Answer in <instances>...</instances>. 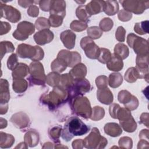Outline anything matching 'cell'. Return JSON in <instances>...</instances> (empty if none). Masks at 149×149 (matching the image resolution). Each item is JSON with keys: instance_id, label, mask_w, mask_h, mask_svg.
Listing matches in <instances>:
<instances>
[{"instance_id": "obj_23", "label": "cell", "mask_w": 149, "mask_h": 149, "mask_svg": "<svg viewBox=\"0 0 149 149\" xmlns=\"http://www.w3.org/2000/svg\"><path fill=\"white\" fill-rule=\"evenodd\" d=\"M104 131L106 134L112 137L119 136L122 133L121 127L116 123H108L105 124Z\"/></svg>"}, {"instance_id": "obj_33", "label": "cell", "mask_w": 149, "mask_h": 149, "mask_svg": "<svg viewBox=\"0 0 149 149\" xmlns=\"http://www.w3.org/2000/svg\"><path fill=\"white\" fill-rule=\"evenodd\" d=\"M138 78H139V76L136 68L132 67L129 68L125 73V79L129 83H133Z\"/></svg>"}, {"instance_id": "obj_10", "label": "cell", "mask_w": 149, "mask_h": 149, "mask_svg": "<svg viewBox=\"0 0 149 149\" xmlns=\"http://www.w3.org/2000/svg\"><path fill=\"white\" fill-rule=\"evenodd\" d=\"M34 26L31 23L24 21L17 24V29L12 35L16 40L23 41L26 40L30 35L34 32Z\"/></svg>"}, {"instance_id": "obj_31", "label": "cell", "mask_w": 149, "mask_h": 149, "mask_svg": "<svg viewBox=\"0 0 149 149\" xmlns=\"http://www.w3.org/2000/svg\"><path fill=\"white\" fill-rule=\"evenodd\" d=\"M119 122L123 130L127 132H133L137 127V124L132 116L127 120L119 121Z\"/></svg>"}, {"instance_id": "obj_52", "label": "cell", "mask_w": 149, "mask_h": 149, "mask_svg": "<svg viewBox=\"0 0 149 149\" xmlns=\"http://www.w3.org/2000/svg\"><path fill=\"white\" fill-rule=\"evenodd\" d=\"M125 29L122 26L118 27L115 33L116 40L120 42H123L125 40Z\"/></svg>"}, {"instance_id": "obj_27", "label": "cell", "mask_w": 149, "mask_h": 149, "mask_svg": "<svg viewBox=\"0 0 149 149\" xmlns=\"http://www.w3.org/2000/svg\"><path fill=\"white\" fill-rule=\"evenodd\" d=\"M119 10L118 3L116 1H105L103 11L108 15H114Z\"/></svg>"}, {"instance_id": "obj_57", "label": "cell", "mask_w": 149, "mask_h": 149, "mask_svg": "<svg viewBox=\"0 0 149 149\" xmlns=\"http://www.w3.org/2000/svg\"><path fill=\"white\" fill-rule=\"evenodd\" d=\"M83 146V140L82 139H76L72 143L73 148H82Z\"/></svg>"}, {"instance_id": "obj_40", "label": "cell", "mask_w": 149, "mask_h": 149, "mask_svg": "<svg viewBox=\"0 0 149 149\" xmlns=\"http://www.w3.org/2000/svg\"><path fill=\"white\" fill-rule=\"evenodd\" d=\"M87 34L91 39H97L102 36V31L97 26L90 27L87 29Z\"/></svg>"}, {"instance_id": "obj_29", "label": "cell", "mask_w": 149, "mask_h": 149, "mask_svg": "<svg viewBox=\"0 0 149 149\" xmlns=\"http://www.w3.org/2000/svg\"><path fill=\"white\" fill-rule=\"evenodd\" d=\"M27 88V82L23 79H13V90L17 93L24 92Z\"/></svg>"}, {"instance_id": "obj_43", "label": "cell", "mask_w": 149, "mask_h": 149, "mask_svg": "<svg viewBox=\"0 0 149 149\" xmlns=\"http://www.w3.org/2000/svg\"><path fill=\"white\" fill-rule=\"evenodd\" d=\"M113 25V21L110 18L105 17L101 20L100 23V29L102 31H108L112 28Z\"/></svg>"}, {"instance_id": "obj_54", "label": "cell", "mask_w": 149, "mask_h": 149, "mask_svg": "<svg viewBox=\"0 0 149 149\" xmlns=\"http://www.w3.org/2000/svg\"><path fill=\"white\" fill-rule=\"evenodd\" d=\"M27 13L30 16L37 17L39 13L38 8L36 5H31L27 10Z\"/></svg>"}, {"instance_id": "obj_18", "label": "cell", "mask_w": 149, "mask_h": 149, "mask_svg": "<svg viewBox=\"0 0 149 149\" xmlns=\"http://www.w3.org/2000/svg\"><path fill=\"white\" fill-rule=\"evenodd\" d=\"M60 39L63 45L68 49H72L75 45L76 34L69 30L63 31L60 35Z\"/></svg>"}, {"instance_id": "obj_19", "label": "cell", "mask_w": 149, "mask_h": 149, "mask_svg": "<svg viewBox=\"0 0 149 149\" xmlns=\"http://www.w3.org/2000/svg\"><path fill=\"white\" fill-rule=\"evenodd\" d=\"M0 102L1 104H8L10 99L8 81L6 79H1L0 81Z\"/></svg>"}, {"instance_id": "obj_15", "label": "cell", "mask_w": 149, "mask_h": 149, "mask_svg": "<svg viewBox=\"0 0 149 149\" xmlns=\"http://www.w3.org/2000/svg\"><path fill=\"white\" fill-rule=\"evenodd\" d=\"M10 122L16 127L21 129L28 126L29 118L26 113L20 112L13 115L10 118Z\"/></svg>"}, {"instance_id": "obj_51", "label": "cell", "mask_w": 149, "mask_h": 149, "mask_svg": "<svg viewBox=\"0 0 149 149\" xmlns=\"http://www.w3.org/2000/svg\"><path fill=\"white\" fill-rule=\"evenodd\" d=\"M124 105L125 108L129 109V111H133L137 108L139 105V101L135 96L133 95L132 100L128 103L125 104Z\"/></svg>"}, {"instance_id": "obj_24", "label": "cell", "mask_w": 149, "mask_h": 149, "mask_svg": "<svg viewBox=\"0 0 149 149\" xmlns=\"http://www.w3.org/2000/svg\"><path fill=\"white\" fill-rule=\"evenodd\" d=\"M39 141L38 133L34 130H30L25 134L24 142L30 147L36 146Z\"/></svg>"}, {"instance_id": "obj_13", "label": "cell", "mask_w": 149, "mask_h": 149, "mask_svg": "<svg viewBox=\"0 0 149 149\" xmlns=\"http://www.w3.org/2000/svg\"><path fill=\"white\" fill-rule=\"evenodd\" d=\"M58 58L63 61L69 67H73L80 63V55L77 52H70L68 50H61L58 54Z\"/></svg>"}, {"instance_id": "obj_25", "label": "cell", "mask_w": 149, "mask_h": 149, "mask_svg": "<svg viewBox=\"0 0 149 149\" xmlns=\"http://www.w3.org/2000/svg\"><path fill=\"white\" fill-rule=\"evenodd\" d=\"M69 74L74 79L84 78L87 74V68L84 64L79 63L69 72Z\"/></svg>"}, {"instance_id": "obj_53", "label": "cell", "mask_w": 149, "mask_h": 149, "mask_svg": "<svg viewBox=\"0 0 149 149\" xmlns=\"http://www.w3.org/2000/svg\"><path fill=\"white\" fill-rule=\"evenodd\" d=\"M120 107L119 106V105L117 104H113L111 105H110L109 111V114L112 118L114 119H116L117 111Z\"/></svg>"}, {"instance_id": "obj_58", "label": "cell", "mask_w": 149, "mask_h": 149, "mask_svg": "<svg viewBox=\"0 0 149 149\" xmlns=\"http://www.w3.org/2000/svg\"><path fill=\"white\" fill-rule=\"evenodd\" d=\"M34 1H19L18 3L22 7L27 8L29 6H31L33 3Z\"/></svg>"}, {"instance_id": "obj_59", "label": "cell", "mask_w": 149, "mask_h": 149, "mask_svg": "<svg viewBox=\"0 0 149 149\" xmlns=\"http://www.w3.org/2000/svg\"><path fill=\"white\" fill-rule=\"evenodd\" d=\"M148 113L146 115V116L145 117L146 118H144V113H142L141 116H140V123H143V124H145L146 126L147 127H148Z\"/></svg>"}, {"instance_id": "obj_44", "label": "cell", "mask_w": 149, "mask_h": 149, "mask_svg": "<svg viewBox=\"0 0 149 149\" xmlns=\"http://www.w3.org/2000/svg\"><path fill=\"white\" fill-rule=\"evenodd\" d=\"M70 27L72 30L75 31H81L83 30H84L87 27V24L84 22L73 20L71 23Z\"/></svg>"}, {"instance_id": "obj_17", "label": "cell", "mask_w": 149, "mask_h": 149, "mask_svg": "<svg viewBox=\"0 0 149 149\" xmlns=\"http://www.w3.org/2000/svg\"><path fill=\"white\" fill-rule=\"evenodd\" d=\"M66 3L64 1H51L50 15H55L65 17L66 15Z\"/></svg>"}, {"instance_id": "obj_61", "label": "cell", "mask_w": 149, "mask_h": 149, "mask_svg": "<svg viewBox=\"0 0 149 149\" xmlns=\"http://www.w3.org/2000/svg\"><path fill=\"white\" fill-rule=\"evenodd\" d=\"M7 126V121L6 119H4L2 118H1V129L6 127Z\"/></svg>"}, {"instance_id": "obj_50", "label": "cell", "mask_w": 149, "mask_h": 149, "mask_svg": "<svg viewBox=\"0 0 149 149\" xmlns=\"http://www.w3.org/2000/svg\"><path fill=\"white\" fill-rule=\"evenodd\" d=\"M118 17L119 19L122 22H127L131 19L132 17V14L128 12L125 10V9H122L119 11Z\"/></svg>"}, {"instance_id": "obj_39", "label": "cell", "mask_w": 149, "mask_h": 149, "mask_svg": "<svg viewBox=\"0 0 149 149\" xmlns=\"http://www.w3.org/2000/svg\"><path fill=\"white\" fill-rule=\"evenodd\" d=\"M76 14L77 17L83 22L87 21L88 18L91 16L87 12L86 6L84 5H81L77 8Z\"/></svg>"}, {"instance_id": "obj_14", "label": "cell", "mask_w": 149, "mask_h": 149, "mask_svg": "<svg viewBox=\"0 0 149 149\" xmlns=\"http://www.w3.org/2000/svg\"><path fill=\"white\" fill-rule=\"evenodd\" d=\"M54 34L49 29L39 31L34 35V39L38 45H44L50 42L54 38Z\"/></svg>"}, {"instance_id": "obj_8", "label": "cell", "mask_w": 149, "mask_h": 149, "mask_svg": "<svg viewBox=\"0 0 149 149\" xmlns=\"http://www.w3.org/2000/svg\"><path fill=\"white\" fill-rule=\"evenodd\" d=\"M30 79L33 83L37 85H41L45 83L46 76L44 73L42 65L38 61H33L29 66Z\"/></svg>"}, {"instance_id": "obj_5", "label": "cell", "mask_w": 149, "mask_h": 149, "mask_svg": "<svg viewBox=\"0 0 149 149\" xmlns=\"http://www.w3.org/2000/svg\"><path fill=\"white\" fill-rule=\"evenodd\" d=\"M90 89V83L84 77L73 79L72 85L67 90L68 99L71 100L76 97L81 96L83 94L89 91Z\"/></svg>"}, {"instance_id": "obj_60", "label": "cell", "mask_w": 149, "mask_h": 149, "mask_svg": "<svg viewBox=\"0 0 149 149\" xmlns=\"http://www.w3.org/2000/svg\"><path fill=\"white\" fill-rule=\"evenodd\" d=\"M8 109V104H1L0 107V113L1 115L5 114L6 113Z\"/></svg>"}, {"instance_id": "obj_35", "label": "cell", "mask_w": 149, "mask_h": 149, "mask_svg": "<svg viewBox=\"0 0 149 149\" xmlns=\"http://www.w3.org/2000/svg\"><path fill=\"white\" fill-rule=\"evenodd\" d=\"M1 49V59H2L3 55L8 52H13L15 50V47L13 44L10 41H1L0 44Z\"/></svg>"}, {"instance_id": "obj_48", "label": "cell", "mask_w": 149, "mask_h": 149, "mask_svg": "<svg viewBox=\"0 0 149 149\" xmlns=\"http://www.w3.org/2000/svg\"><path fill=\"white\" fill-rule=\"evenodd\" d=\"M17 56L16 54H12L9 58L7 61V66L10 70H13L17 65Z\"/></svg>"}, {"instance_id": "obj_37", "label": "cell", "mask_w": 149, "mask_h": 149, "mask_svg": "<svg viewBox=\"0 0 149 149\" xmlns=\"http://www.w3.org/2000/svg\"><path fill=\"white\" fill-rule=\"evenodd\" d=\"M105 115V111L104 108L100 107H94L92 109L90 119L93 120H99L104 118Z\"/></svg>"}, {"instance_id": "obj_46", "label": "cell", "mask_w": 149, "mask_h": 149, "mask_svg": "<svg viewBox=\"0 0 149 149\" xmlns=\"http://www.w3.org/2000/svg\"><path fill=\"white\" fill-rule=\"evenodd\" d=\"M119 145L122 148H132L133 141L131 138L129 137H121L119 140Z\"/></svg>"}, {"instance_id": "obj_41", "label": "cell", "mask_w": 149, "mask_h": 149, "mask_svg": "<svg viewBox=\"0 0 149 149\" xmlns=\"http://www.w3.org/2000/svg\"><path fill=\"white\" fill-rule=\"evenodd\" d=\"M133 95L127 90L120 91L118 95V99L119 101L124 105L128 103L132 98Z\"/></svg>"}, {"instance_id": "obj_32", "label": "cell", "mask_w": 149, "mask_h": 149, "mask_svg": "<svg viewBox=\"0 0 149 149\" xmlns=\"http://www.w3.org/2000/svg\"><path fill=\"white\" fill-rule=\"evenodd\" d=\"M67 64L62 59L56 58L51 63V68L52 70L56 73H61L67 67Z\"/></svg>"}, {"instance_id": "obj_28", "label": "cell", "mask_w": 149, "mask_h": 149, "mask_svg": "<svg viewBox=\"0 0 149 149\" xmlns=\"http://www.w3.org/2000/svg\"><path fill=\"white\" fill-rule=\"evenodd\" d=\"M114 54L122 60L126 58L129 54L128 47L124 44L118 43L114 48Z\"/></svg>"}, {"instance_id": "obj_12", "label": "cell", "mask_w": 149, "mask_h": 149, "mask_svg": "<svg viewBox=\"0 0 149 149\" xmlns=\"http://www.w3.org/2000/svg\"><path fill=\"white\" fill-rule=\"evenodd\" d=\"M2 17L10 22L16 23L21 19V15L16 8L1 2V17Z\"/></svg>"}, {"instance_id": "obj_7", "label": "cell", "mask_w": 149, "mask_h": 149, "mask_svg": "<svg viewBox=\"0 0 149 149\" xmlns=\"http://www.w3.org/2000/svg\"><path fill=\"white\" fill-rule=\"evenodd\" d=\"M127 42L138 55L148 54V42L147 40L133 33H130L127 36Z\"/></svg>"}, {"instance_id": "obj_22", "label": "cell", "mask_w": 149, "mask_h": 149, "mask_svg": "<svg viewBox=\"0 0 149 149\" xmlns=\"http://www.w3.org/2000/svg\"><path fill=\"white\" fill-rule=\"evenodd\" d=\"M29 73V67L23 63H19L12 72V77L13 79H23Z\"/></svg>"}, {"instance_id": "obj_56", "label": "cell", "mask_w": 149, "mask_h": 149, "mask_svg": "<svg viewBox=\"0 0 149 149\" xmlns=\"http://www.w3.org/2000/svg\"><path fill=\"white\" fill-rule=\"evenodd\" d=\"M51 1H40V6L44 11H49L50 10Z\"/></svg>"}, {"instance_id": "obj_6", "label": "cell", "mask_w": 149, "mask_h": 149, "mask_svg": "<svg viewBox=\"0 0 149 149\" xmlns=\"http://www.w3.org/2000/svg\"><path fill=\"white\" fill-rule=\"evenodd\" d=\"M107 143V139L101 136L96 127H94L89 135L83 140V145L87 148H104Z\"/></svg>"}, {"instance_id": "obj_47", "label": "cell", "mask_w": 149, "mask_h": 149, "mask_svg": "<svg viewBox=\"0 0 149 149\" xmlns=\"http://www.w3.org/2000/svg\"><path fill=\"white\" fill-rule=\"evenodd\" d=\"M61 127L54 126L48 131V134L51 139L53 140L56 141L59 139L61 133Z\"/></svg>"}, {"instance_id": "obj_49", "label": "cell", "mask_w": 149, "mask_h": 149, "mask_svg": "<svg viewBox=\"0 0 149 149\" xmlns=\"http://www.w3.org/2000/svg\"><path fill=\"white\" fill-rule=\"evenodd\" d=\"M95 83L98 88L107 87L108 83V78L105 76H100L97 77L95 80Z\"/></svg>"}, {"instance_id": "obj_45", "label": "cell", "mask_w": 149, "mask_h": 149, "mask_svg": "<svg viewBox=\"0 0 149 149\" xmlns=\"http://www.w3.org/2000/svg\"><path fill=\"white\" fill-rule=\"evenodd\" d=\"M63 17L58 15H50L48 19V22L50 24V26L52 27H59L62 23Z\"/></svg>"}, {"instance_id": "obj_4", "label": "cell", "mask_w": 149, "mask_h": 149, "mask_svg": "<svg viewBox=\"0 0 149 149\" xmlns=\"http://www.w3.org/2000/svg\"><path fill=\"white\" fill-rule=\"evenodd\" d=\"M17 54L22 58H30L33 61L41 60L44 55L43 49L38 46H31L26 44L18 45Z\"/></svg>"}, {"instance_id": "obj_38", "label": "cell", "mask_w": 149, "mask_h": 149, "mask_svg": "<svg viewBox=\"0 0 149 149\" xmlns=\"http://www.w3.org/2000/svg\"><path fill=\"white\" fill-rule=\"evenodd\" d=\"M111 56L112 54L109 49L104 48H101L100 55L97 59L101 63H107L110 60Z\"/></svg>"}, {"instance_id": "obj_21", "label": "cell", "mask_w": 149, "mask_h": 149, "mask_svg": "<svg viewBox=\"0 0 149 149\" xmlns=\"http://www.w3.org/2000/svg\"><path fill=\"white\" fill-rule=\"evenodd\" d=\"M107 67L109 70L119 71L123 67V62L121 58L113 53L112 54L110 60L107 63Z\"/></svg>"}, {"instance_id": "obj_34", "label": "cell", "mask_w": 149, "mask_h": 149, "mask_svg": "<svg viewBox=\"0 0 149 149\" xmlns=\"http://www.w3.org/2000/svg\"><path fill=\"white\" fill-rule=\"evenodd\" d=\"M61 75L56 72L49 73L46 76V81L47 84L52 87L58 86L60 81Z\"/></svg>"}, {"instance_id": "obj_36", "label": "cell", "mask_w": 149, "mask_h": 149, "mask_svg": "<svg viewBox=\"0 0 149 149\" xmlns=\"http://www.w3.org/2000/svg\"><path fill=\"white\" fill-rule=\"evenodd\" d=\"M134 30L137 33L143 35L148 33V21H143L140 23H137L134 27Z\"/></svg>"}, {"instance_id": "obj_11", "label": "cell", "mask_w": 149, "mask_h": 149, "mask_svg": "<svg viewBox=\"0 0 149 149\" xmlns=\"http://www.w3.org/2000/svg\"><path fill=\"white\" fill-rule=\"evenodd\" d=\"M120 2L125 10L137 15L142 13L148 6V1H121Z\"/></svg>"}, {"instance_id": "obj_3", "label": "cell", "mask_w": 149, "mask_h": 149, "mask_svg": "<svg viewBox=\"0 0 149 149\" xmlns=\"http://www.w3.org/2000/svg\"><path fill=\"white\" fill-rule=\"evenodd\" d=\"M72 109L77 115L84 118H90L92 112L89 100L86 97H76L70 101Z\"/></svg>"}, {"instance_id": "obj_1", "label": "cell", "mask_w": 149, "mask_h": 149, "mask_svg": "<svg viewBox=\"0 0 149 149\" xmlns=\"http://www.w3.org/2000/svg\"><path fill=\"white\" fill-rule=\"evenodd\" d=\"M89 131V127L78 117L72 116L65 123L61 136L66 141H70L74 136H82Z\"/></svg>"}, {"instance_id": "obj_42", "label": "cell", "mask_w": 149, "mask_h": 149, "mask_svg": "<svg viewBox=\"0 0 149 149\" xmlns=\"http://www.w3.org/2000/svg\"><path fill=\"white\" fill-rule=\"evenodd\" d=\"M36 27L38 30H42L44 29H48L50 27L48 20L45 17H39L35 23Z\"/></svg>"}, {"instance_id": "obj_2", "label": "cell", "mask_w": 149, "mask_h": 149, "mask_svg": "<svg viewBox=\"0 0 149 149\" xmlns=\"http://www.w3.org/2000/svg\"><path fill=\"white\" fill-rule=\"evenodd\" d=\"M42 102L47 104L51 108H55L63 101L68 100V91L59 86L54 87L53 90L48 95L41 97Z\"/></svg>"}, {"instance_id": "obj_26", "label": "cell", "mask_w": 149, "mask_h": 149, "mask_svg": "<svg viewBox=\"0 0 149 149\" xmlns=\"http://www.w3.org/2000/svg\"><path fill=\"white\" fill-rule=\"evenodd\" d=\"M0 137V147L2 148H10L15 142V138L11 134L1 132Z\"/></svg>"}, {"instance_id": "obj_55", "label": "cell", "mask_w": 149, "mask_h": 149, "mask_svg": "<svg viewBox=\"0 0 149 149\" xmlns=\"http://www.w3.org/2000/svg\"><path fill=\"white\" fill-rule=\"evenodd\" d=\"M11 29L10 25L5 22H1V35H3L4 34H6L9 31H10Z\"/></svg>"}, {"instance_id": "obj_20", "label": "cell", "mask_w": 149, "mask_h": 149, "mask_svg": "<svg viewBox=\"0 0 149 149\" xmlns=\"http://www.w3.org/2000/svg\"><path fill=\"white\" fill-rule=\"evenodd\" d=\"M104 4V1H92L86 6L87 12L90 16L97 14L103 11Z\"/></svg>"}, {"instance_id": "obj_30", "label": "cell", "mask_w": 149, "mask_h": 149, "mask_svg": "<svg viewBox=\"0 0 149 149\" xmlns=\"http://www.w3.org/2000/svg\"><path fill=\"white\" fill-rule=\"evenodd\" d=\"M123 79L119 73H112L109 74L108 84L112 88H116L122 84Z\"/></svg>"}, {"instance_id": "obj_16", "label": "cell", "mask_w": 149, "mask_h": 149, "mask_svg": "<svg viewBox=\"0 0 149 149\" xmlns=\"http://www.w3.org/2000/svg\"><path fill=\"white\" fill-rule=\"evenodd\" d=\"M97 97L101 103L105 105L110 104L113 100V94L108 87L98 88L97 91Z\"/></svg>"}, {"instance_id": "obj_9", "label": "cell", "mask_w": 149, "mask_h": 149, "mask_svg": "<svg viewBox=\"0 0 149 149\" xmlns=\"http://www.w3.org/2000/svg\"><path fill=\"white\" fill-rule=\"evenodd\" d=\"M80 46L84 50L87 57L90 59H97L100 52V48L93 40L88 37L83 38L80 41Z\"/></svg>"}]
</instances>
